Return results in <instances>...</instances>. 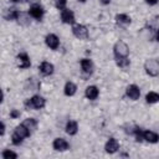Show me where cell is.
Wrapping results in <instances>:
<instances>
[{
	"label": "cell",
	"mask_w": 159,
	"mask_h": 159,
	"mask_svg": "<svg viewBox=\"0 0 159 159\" xmlns=\"http://www.w3.org/2000/svg\"><path fill=\"white\" fill-rule=\"evenodd\" d=\"M125 94L129 97V99L132 101H137L140 97V88L137 84H129L125 88Z\"/></svg>",
	"instance_id": "cell-11"
},
{
	"label": "cell",
	"mask_w": 159,
	"mask_h": 159,
	"mask_svg": "<svg viewBox=\"0 0 159 159\" xmlns=\"http://www.w3.org/2000/svg\"><path fill=\"white\" fill-rule=\"evenodd\" d=\"M116 22H117V25H119L122 27H125V26L130 25L132 19L127 14H118V15H116Z\"/></svg>",
	"instance_id": "cell-16"
},
{
	"label": "cell",
	"mask_w": 159,
	"mask_h": 159,
	"mask_svg": "<svg viewBox=\"0 0 159 159\" xmlns=\"http://www.w3.org/2000/svg\"><path fill=\"white\" fill-rule=\"evenodd\" d=\"M145 101H147V103H150V104L159 102V93H157L154 91L148 92L147 96H145Z\"/></svg>",
	"instance_id": "cell-21"
},
{
	"label": "cell",
	"mask_w": 159,
	"mask_h": 159,
	"mask_svg": "<svg viewBox=\"0 0 159 159\" xmlns=\"http://www.w3.org/2000/svg\"><path fill=\"white\" fill-rule=\"evenodd\" d=\"M25 106L29 109H42L46 106V99L40 94H35L25 101Z\"/></svg>",
	"instance_id": "cell-1"
},
{
	"label": "cell",
	"mask_w": 159,
	"mask_h": 159,
	"mask_svg": "<svg viewBox=\"0 0 159 159\" xmlns=\"http://www.w3.org/2000/svg\"><path fill=\"white\" fill-rule=\"evenodd\" d=\"M45 42H46L47 47H50L51 50H57L58 46H60V39H58V36L55 35V34H48V35H46Z\"/></svg>",
	"instance_id": "cell-10"
},
{
	"label": "cell",
	"mask_w": 159,
	"mask_h": 159,
	"mask_svg": "<svg viewBox=\"0 0 159 159\" xmlns=\"http://www.w3.org/2000/svg\"><path fill=\"white\" fill-rule=\"evenodd\" d=\"M20 15V11L15 7H10V9H6L5 12H4V19L5 20H17Z\"/></svg>",
	"instance_id": "cell-18"
},
{
	"label": "cell",
	"mask_w": 159,
	"mask_h": 159,
	"mask_svg": "<svg viewBox=\"0 0 159 159\" xmlns=\"http://www.w3.org/2000/svg\"><path fill=\"white\" fill-rule=\"evenodd\" d=\"M155 39H157V41L159 42V30L157 31V36H155Z\"/></svg>",
	"instance_id": "cell-32"
},
{
	"label": "cell",
	"mask_w": 159,
	"mask_h": 159,
	"mask_svg": "<svg viewBox=\"0 0 159 159\" xmlns=\"http://www.w3.org/2000/svg\"><path fill=\"white\" fill-rule=\"evenodd\" d=\"M116 63H117L118 67L124 70V68H127L130 65V61H129L128 57H120V58H116Z\"/></svg>",
	"instance_id": "cell-23"
},
{
	"label": "cell",
	"mask_w": 159,
	"mask_h": 159,
	"mask_svg": "<svg viewBox=\"0 0 159 159\" xmlns=\"http://www.w3.org/2000/svg\"><path fill=\"white\" fill-rule=\"evenodd\" d=\"M113 53H114V57L116 58L128 57V55H129V47H128V45L124 41L119 40L113 46Z\"/></svg>",
	"instance_id": "cell-3"
},
{
	"label": "cell",
	"mask_w": 159,
	"mask_h": 159,
	"mask_svg": "<svg viewBox=\"0 0 159 159\" xmlns=\"http://www.w3.org/2000/svg\"><path fill=\"white\" fill-rule=\"evenodd\" d=\"M0 134H1V135L5 134V123H4V122H1V132H0Z\"/></svg>",
	"instance_id": "cell-29"
},
{
	"label": "cell",
	"mask_w": 159,
	"mask_h": 159,
	"mask_svg": "<svg viewBox=\"0 0 159 159\" xmlns=\"http://www.w3.org/2000/svg\"><path fill=\"white\" fill-rule=\"evenodd\" d=\"M16 65L19 68H29L31 66V60L26 52H20L16 56Z\"/></svg>",
	"instance_id": "cell-7"
},
{
	"label": "cell",
	"mask_w": 159,
	"mask_h": 159,
	"mask_svg": "<svg viewBox=\"0 0 159 159\" xmlns=\"http://www.w3.org/2000/svg\"><path fill=\"white\" fill-rule=\"evenodd\" d=\"M80 63H81L82 73L83 75H87V76H91L92 72H93V62H92V60H89V58H82L80 61Z\"/></svg>",
	"instance_id": "cell-12"
},
{
	"label": "cell",
	"mask_w": 159,
	"mask_h": 159,
	"mask_svg": "<svg viewBox=\"0 0 159 159\" xmlns=\"http://www.w3.org/2000/svg\"><path fill=\"white\" fill-rule=\"evenodd\" d=\"M158 1H159V0H145V2H147L148 5H155V4H158Z\"/></svg>",
	"instance_id": "cell-28"
},
{
	"label": "cell",
	"mask_w": 159,
	"mask_h": 159,
	"mask_svg": "<svg viewBox=\"0 0 159 159\" xmlns=\"http://www.w3.org/2000/svg\"><path fill=\"white\" fill-rule=\"evenodd\" d=\"M39 70H40V72H41L43 76H50V75H52V73H53L55 67H53V65H52L51 62L42 61V62H41V65L39 66Z\"/></svg>",
	"instance_id": "cell-13"
},
{
	"label": "cell",
	"mask_w": 159,
	"mask_h": 159,
	"mask_svg": "<svg viewBox=\"0 0 159 159\" xmlns=\"http://www.w3.org/2000/svg\"><path fill=\"white\" fill-rule=\"evenodd\" d=\"M66 4H67V0H53V5H55L56 9H58V10L66 9Z\"/></svg>",
	"instance_id": "cell-26"
},
{
	"label": "cell",
	"mask_w": 159,
	"mask_h": 159,
	"mask_svg": "<svg viewBox=\"0 0 159 159\" xmlns=\"http://www.w3.org/2000/svg\"><path fill=\"white\" fill-rule=\"evenodd\" d=\"M77 92V86L73 83V82H66L65 87H63V93L68 97L73 96L75 93Z\"/></svg>",
	"instance_id": "cell-20"
},
{
	"label": "cell",
	"mask_w": 159,
	"mask_h": 159,
	"mask_svg": "<svg viewBox=\"0 0 159 159\" xmlns=\"http://www.w3.org/2000/svg\"><path fill=\"white\" fill-rule=\"evenodd\" d=\"M65 130L70 135L77 134V132H78V124H77V122L76 120H68L67 124H66V127H65Z\"/></svg>",
	"instance_id": "cell-19"
},
{
	"label": "cell",
	"mask_w": 159,
	"mask_h": 159,
	"mask_svg": "<svg viewBox=\"0 0 159 159\" xmlns=\"http://www.w3.org/2000/svg\"><path fill=\"white\" fill-rule=\"evenodd\" d=\"M72 34L75 37H77L78 40H86L88 37V30L84 25L82 24H77L72 26Z\"/></svg>",
	"instance_id": "cell-4"
},
{
	"label": "cell",
	"mask_w": 159,
	"mask_h": 159,
	"mask_svg": "<svg viewBox=\"0 0 159 159\" xmlns=\"http://www.w3.org/2000/svg\"><path fill=\"white\" fill-rule=\"evenodd\" d=\"M10 117H11L12 119L19 118V117H20V112H19L17 109H11V111H10Z\"/></svg>",
	"instance_id": "cell-27"
},
{
	"label": "cell",
	"mask_w": 159,
	"mask_h": 159,
	"mask_svg": "<svg viewBox=\"0 0 159 159\" xmlns=\"http://www.w3.org/2000/svg\"><path fill=\"white\" fill-rule=\"evenodd\" d=\"M143 138H144L145 142H148L150 144H155V143L159 142V134L153 132V130H149V129L143 132Z\"/></svg>",
	"instance_id": "cell-15"
},
{
	"label": "cell",
	"mask_w": 159,
	"mask_h": 159,
	"mask_svg": "<svg viewBox=\"0 0 159 159\" xmlns=\"http://www.w3.org/2000/svg\"><path fill=\"white\" fill-rule=\"evenodd\" d=\"M22 124H24L25 127H27L30 130H35V129L37 128V120H36L35 118H26V119L22 122Z\"/></svg>",
	"instance_id": "cell-22"
},
{
	"label": "cell",
	"mask_w": 159,
	"mask_h": 159,
	"mask_svg": "<svg viewBox=\"0 0 159 159\" xmlns=\"http://www.w3.org/2000/svg\"><path fill=\"white\" fill-rule=\"evenodd\" d=\"M14 132H15L17 135H20L22 139H25V138L30 137V134H31V130H30L27 127H25L22 123H21L20 125H16V127H15V129H14Z\"/></svg>",
	"instance_id": "cell-17"
},
{
	"label": "cell",
	"mask_w": 159,
	"mask_h": 159,
	"mask_svg": "<svg viewBox=\"0 0 159 159\" xmlns=\"http://www.w3.org/2000/svg\"><path fill=\"white\" fill-rule=\"evenodd\" d=\"M118 149H119V143H118V140L116 139V138H109L107 142H106V144H104V150H106V153H108V154H114L116 152H118Z\"/></svg>",
	"instance_id": "cell-9"
},
{
	"label": "cell",
	"mask_w": 159,
	"mask_h": 159,
	"mask_svg": "<svg viewBox=\"0 0 159 159\" xmlns=\"http://www.w3.org/2000/svg\"><path fill=\"white\" fill-rule=\"evenodd\" d=\"M12 2H24V1H26V0H11Z\"/></svg>",
	"instance_id": "cell-31"
},
{
	"label": "cell",
	"mask_w": 159,
	"mask_h": 159,
	"mask_svg": "<svg viewBox=\"0 0 159 159\" xmlns=\"http://www.w3.org/2000/svg\"><path fill=\"white\" fill-rule=\"evenodd\" d=\"M102 5H109L111 4V0H99Z\"/></svg>",
	"instance_id": "cell-30"
},
{
	"label": "cell",
	"mask_w": 159,
	"mask_h": 159,
	"mask_svg": "<svg viewBox=\"0 0 159 159\" xmlns=\"http://www.w3.org/2000/svg\"><path fill=\"white\" fill-rule=\"evenodd\" d=\"M145 73L150 77H157L159 75V60L158 58H148L144 62Z\"/></svg>",
	"instance_id": "cell-2"
},
{
	"label": "cell",
	"mask_w": 159,
	"mask_h": 159,
	"mask_svg": "<svg viewBox=\"0 0 159 159\" xmlns=\"http://www.w3.org/2000/svg\"><path fill=\"white\" fill-rule=\"evenodd\" d=\"M29 15H30L31 17H34V19H36V20L40 21V20L43 17V15H45V10H43V7H42L41 5L34 4V5H31L30 9H29Z\"/></svg>",
	"instance_id": "cell-6"
},
{
	"label": "cell",
	"mask_w": 159,
	"mask_h": 159,
	"mask_svg": "<svg viewBox=\"0 0 159 159\" xmlns=\"http://www.w3.org/2000/svg\"><path fill=\"white\" fill-rule=\"evenodd\" d=\"M1 157H2L4 159H9V158L16 159V158H17V154H16L15 152L10 150V149H5V150H4L2 153H1Z\"/></svg>",
	"instance_id": "cell-24"
},
{
	"label": "cell",
	"mask_w": 159,
	"mask_h": 159,
	"mask_svg": "<svg viewBox=\"0 0 159 159\" xmlns=\"http://www.w3.org/2000/svg\"><path fill=\"white\" fill-rule=\"evenodd\" d=\"M61 21L63 24H67V25H73L75 21H76L73 11L70 10V9H67V7L63 9V10H61Z\"/></svg>",
	"instance_id": "cell-8"
},
{
	"label": "cell",
	"mask_w": 159,
	"mask_h": 159,
	"mask_svg": "<svg viewBox=\"0 0 159 159\" xmlns=\"http://www.w3.org/2000/svg\"><path fill=\"white\" fill-rule=\"evenodd\" d=\"M22 140H24V139H22L20 135H17L15 132L12 133V135H11V143H12L14 145H20V144L22 143Z\"/></svg>",
	"instance_id": "cell-25"
},
{
	"label": "cell",
	"mask_w": 159,
	"mask_h": 159,
	"mask_svg": "<svg viewBox=\"0 0 159 159\" xmlns=\"http://www.w3.org/2000/svg\"><path fill=\"white\" fill-rule=\"evenodd\" d=\"M84 96H86L87 99L94 101V99H97L98 96H99V89L97 88V86H88V87L86 88V91H84Z\"/></svg>",
	"instance_id": "cell-14"
},
{
	"label": "cell",
	"mask_w": 159,
	"mask_h": 159,
	"mask_svg": "<svg viewBox=\"0 0 159 159\" xmlns=\"http://www.w3.org/2000/svg\"><path fill=\"white\" fill-rule=\"evenodd\" d=\"M78 1H80V2H86L87 0H78Z\"/></svg>",
	"instance_id": "cell-33"
},
{
	"label": "cell",
	"mask_w": 159,
	"mask_h": 159,
	"mask_svg": "<svg viewBox=\"0 0 159 159\" xmlns=\"http://www.w3.org/2000/svg\"><path fill=\"white\" fill-rule=\"evenodd\" d=\"M52 148L56 150V152H66L70 149V144L65 139V138H55L53 142H52Z\"/></svg>",
	"instance_id": "cell-5"
}]
</instances>
